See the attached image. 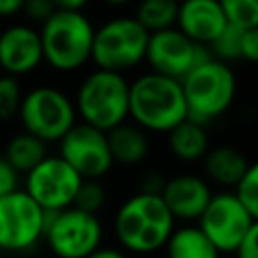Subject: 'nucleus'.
Masks as SVG:
<instances>
[{"instance_id": "obj_10", "label": "nucleus", "mask_w": 258, "mask_h": 258, "mask_svg": "<svg viewBox=\"0 0 258 258\" xmlns=\"http://www.w3.org/2000/svg\"><path fill=\"white\" fill-rule=\"evenodd\" d=\"M46 212L24 191L14 189L0 198V250L24 252L44 234Z\"/></svg>"}, {"instance_id": "obj_7", "label": "nucleus", "mask_w": 258, "mask_h": 258, "mask_svg": "<svg viewBox=\"0 0 258 258\" xmlns=\"http://www.w3.org/2000/svg\"><path fill=\"white\" fill-rule=\"evenodd\" d=\"M42 238L56 258H85L101 246L103 224L97 214L69 206L46 212Z\"/></svg>"}, {"instance_id": "obj_18", "label": "nucleus", "mask_w": 258, "mask_h": 258, "mask_svg": "<svg viewBox=\"0 0 258 258\" xmlns=\"http://www.w3.org/2000/svg\"><path fill=\"white\" fill-rule=\"evenodd\" d=\"M111 157L115 163L137 165L149 153V135L133 121H123L107 131Z\"/></svg>"}, {"instance_id": "obj_30", "label": "nucleus", "mask_w": 258, "mask_h": 258, "mask_svg": "<svg viewBox=\"0 0 258 258\" xmlns=\"http://www.w3.org/2000/svg\"><path fill=\"white\" fill-rule=\"evenodd\" d=\"M18 177H20V173L8 163V159L4 155H0V198L18 189Z\"/></svg>"}, {"instance_id": "obj_31", "label": "nucleus", "mask_w": 258, "mask_h": 258, "mask_svg": "<svg viewBox=\"0 0 258 258\" xmlns=\"http://www.w3.org/2000/svg\"><path fill=\"white\" fill-rule=\"evenodd\" d=\"M234 254H236V258H258V220L252 222L250 230L246 232L244 240L240 242V246Z\"/></svg>"}, {"instance_id": "obj_22", "label": "nucleus", "mask_w": 258, "mask_h": 258, "mask_svg": "<svg viewBox=\"0 0 258 258\" xmlns=\"http://www.w3.org/2000/svg\"><path fill=\"white\" fill-rule=\"evenodd\" d=\"M177 0H139L135 10V20L151 34L175 26L177 20Z\"/></svg>"}, {"instance_id": "obj_16", "label": "nucleus", "mask_w": 258, "mask_h": 258, "mask_svg": "<svg viewBox=\"0 0 258 258\" xmlns=\"http://www.w3.org/2000/svg\"><path fill=\"white\" fill-rule=\"evenodd\" d=\"M228 24L218 0H181L175 26L200 44H210Z\"/></svg>"}, {"instance_id": "obj_15", "label": "nucleus", "mask_w": 258, "mask_h": 258, "mask_svg": "<svg viewBox=\"0 0 258 258\" xmlns=\"http://www.w3.org/2000/svg\"><path fill=\"white\" fill-rule=\"evenodd\" d=\"M212 194L214 191L208 179L194 173H181L165 179L159 196L175 222H196L208 206Z\"/></svg>"}, {"instance_id": "obj_11", "label": "nucleus", "mask_w": 258, "mask_h": 258, "mask_svg": "<svg viewBox=\"0 0 258 258\" xmlns=\"http://www.w3.org/2000/svg\"><path fill=\"white\" fill-rule=\"evenodd\" d=\"M24 175V191L44 212H58L73 206L83 181V177L60 155H46Z\"/></svg>"}, {"instance_id": "obj_23", "label": "nucleus", "mask_w": 258, "mask_h": 258, "mask_svg": "<svg viewBox=\"0 0 258 258\" xmlns=\"http://www.w3.org/2000/svg\"><path fill=\"white\" fill-rule=\"evenodd\" d=\"M240 40H242V28L236 24H226L220 34L208 44V50L214 58H220L224 62L240 60Z\"/></svg>"}, {"instance_id": "obj_17", "label": "nucleus", "mask_w": 258, "mask_h": 258, "mask_svg": "<svg viewBox=\"0 0 258 258\" xmlns=\"http://www.w3.org/2000/svg\"><path fill=\"white\" fill-rule=\"evenodd\" d=\"M202 161H204L206 177L224 189H234L250 163L246 155L232 145L210 147Z\"/></svg>"}, {"instance_id": "obj_19", "label": "nucleus", "mask_w": 258, "mask_h": 258, "mask_svg": "<svg viewBox=\"0 0 258 258\" xmlns=\"http://www.w3.org/2000/svg\"><path fill=\"white\" fill-rule=\"evenodd\" d=\"M167 147L173 157L185 163L202 161L210 149L208 127L191 119H183L171 131H167Z\"/></svg>"}, {"instance_id": "obj_14", "label": "nucleus", "mask_w": 258, "mask_h": 258, "mask_svg": "<svg viewBox=\"0 0 258 258\" xmlns=\"http://www.w3.org/2000/svg\"><path fill=\"white\" fill-rule=\"evenodd\" d=\"M42 44L36 28L14 24L0 34V69L10 77L32 73L42 62Z\"/></svg>"}, {"instance_id": "obj_12", "label": "nucleus", "mask_w": 258, "mask_h": 258, "mask_svg": "<svg viewBox=\"0 0 258 258\" xmlns=\"http://www.w3.org/2000/svg\"><path fill=\"white\" fill-rule=\"evenodd\" d=\"M210 56L212 54L206 44L191 40L177 26L151 32L145 50V60L151 71L177 81Z\"/></svg>"}, {"instance_id": "obj_26", "label": "nucleus", "mask_w": 258, "mask_h": 258, "mask_svg": "<svg viewBox=\"0 0 258 258\" xmlns=\"http://www.w3.org/2000/svg\"><path fill=\"white\" fill-rule=\"evenodd\" d=\"M234 191L240 198V202L246 206L250 216L258 220V161L248 163V169L234 187Z\"/></svg>"}, {"instance_id": "obj_25", "label": "nucleus", "mask_w": 258, "mask_h": 258, "mask_svg": "<svg viewBox=\"0 0 258 258\" xmlns=\"http://www.w3.org/2000/svg\"><path fill=\"white\" fill-rule=\"evenodd\" d=\"M105 202H107V191H105L103 183L99 179H83L79 189H77L73 206L81 208L85 212L97 214L105 206Z\"/></svg>"}, {"instance_id": "obj_21", "label": "nucleus", "mask_w": 258, "mask_h": 258, "mask_svg": "<svg viewBox=\"0 0 258 258\" xmlns=\"http://www.w3.org/2000/svg\"><path fill=\"white\" fill-rule=\"evenodd\" d=\"M4 157L18 173H28L38 161L46 157V143L28 131H22L8 141Z\"/></svg>"}, {"instance_id": "obj_29", "label": "nucleus", "mask_w": 258, "mask_h": 258, "mask_svg": "<svg viewBox=\"0 0 258 258\" xmlns=\"http://www.w3.org/2000/svg\"><path fill=\"white\" fill-rule=\"evenodd\" d=\"M240 60L258 64V26L242 28L240 40Z\"/></svg>"}, {"instance_id": "obj_37", "label": "nucleus", "mask_w": 258, "mask_h": 258, "mask_svg": "<svg viewBox=\"0 0 258 258\" xmlns=\"http://www.w3.org/2000/svg\"><path fill=\"white\" fill-rule=\"evenodd\" d=\"M177 2H181V0H177Z\"/></svg>"}, {"instance_id": "obj_2", "label": "nucleus", "mask_w": 258, "mask_h": 258, "mask_svg": "<svg viewBox=\"0 0 258 258\" xmlns=\"http://www.w3.org/2000/svg\"><path fill=\"white\" fill-rule=\"evenodd\" d=\"M129 119L147 133H167L183 119L187 107L181 83L155 71L129 83Z\"/></svg>"}, {"instance_id": "obj_6", "label": "nucleus", "mask_w": 258, "mask_h": 258, "mask_svg": "<svg viewBox=\"0 0 258 258\" xmlns=\"http://www.w3.org/2000/svg\"><path fill=\"white\" fill-rule=\"evenodd\" d=\"M149 32L135 16H115L95 28L91 60L97 69L125 73L145 60Z\"/></svg>"}, {"instance_id": "obj_20", "label": "nucleus", "mask_w": 258, "mask_h": 258, "mask_svg": "<svg viewBox=\"0 0 258 258\" xmlns=\"http://www.w3.org/2000/svg\"><path fill=\"white\" fill-rule=\"evenodd\" d=\"M163 248L167 258H220L218 248L210 242L198 224L173 228Z\"/></svg>"}, {"instance_id": "obj_34", "label": "nucleus", "mask_w": 258, "mask_h": 258, "mask_svg": "<svg viewBox=\"0 0 258 258\" xmlns=\"http://www.w3.org/2000/svg\"><path fill=\"white\" fill-rule=\"evenodd\" d=\"M24 0H0V16H12L22 10Z\"/></svg>"}, {"instance_id": "obj_33", "label": "nucleus", "mask_w": 258, "mask_h": 258, "mask_svg": "<svg viewBox=\"0 0 258 258\" xmlns=\"http://www.w3.org/2000/svg\"><path fill=\"white\" fill-rule=\"evenodd\" d=\"M85 258H127V254L119 248H109V246H99Z\"/></svg>"}, {"instance_id": "obj_5", "label": "nucleus", "mask_w": 258, "mask_h": 258, "mask_svg": "<svg viewBox=\"0 0 258 258\" xmlns=\"http://www.w3.org/2000/svg\"><path fill=\"white\" fill-rule=\"evenodd\" d=\"M77 117L101 131L129 119V81L123 73L95 69L77 89Z\"/></svg>"}, {"instance_id": "obj_27", "label": "nucleus", "mask_w": 258, "mask_h": 258, "mask_svg": "<svg viewBox=\"0 0 258 258\" xmlns=\"http://www.w3.org/2000/svg\"><path fill=\"white\" fill-rule=\"evenodd\" d=\"M20 101H22V91L16 77L10 75L0 77V123L18 115Z\"/></svg>"}, {"instance_id": "obj_32", "label": "nucleus", "mask_w": 258, "mask_h": 258, "mask_svg": "<svg viewBox=\"0 0 258 258\" xmlns=\"http://www.w3.org/2000/svg\"><path fill=\"white\" fill-rule=\"evenodd\" d=\"M165 179L155 175V173H149L145 175V179L141 181V189L139 191H147V194H161V187H163Z\"/></svg>"}, {"instance_id": "obj_9", "label": "nucleus", "mask_w": 258, "mask_h": 258, "mask_svg": "<svg viewBox=\"0 0 258 258\" xmlns=\"http://www.w3.org/2000/svg\"><path fill=\"white\" fill-rule=\"evenodd\" d=\"M252 222L254 218L234 189L212 194L208 206L196 220L200 230L210 238L220 254H234Z\"/></svg>"}, {"instance_id": "obj_1", "label": "nucleus", "mask_w": 258, "mask_h": 258, "mask_svg": "<svg viewBox=\"0 0 258 258\" xmlns=\"http://www.w3.org/2000/svg\"><path fill=\"white\" fill-rule=\"evenodd\" d=\"M175 228V218L159 194L137 191L127 198L113 220L119 246L131 254H153L161 250Z\"/></svg>"}, {"instance_id": "obj_8", "label": "nucleus", "mask_w": 258, "mask_h": 258, "mask_svg": "<svg viewBox=\"0 0 258 258\" xmlns=\"http://www.w3.org/2000/svg\"><path fill=\"white\" fill-rule=\"evenodd\" d=\"M18 117L24 131L44 143H54L77 123V109L60 89L44 85L22 95Z\"/></svg>"}, {"instance_id": "obj_13", "label": "nucleus", "mask_w": 258, "mask_h": 258, "mask_svg": "<svg viewBox=\"0 0 258 258\" xmlns=\"http://www.w3.org/2000/svg\"><path fill=\"white\" fill-rule=\"evenodd\" d=\"M60 157L83 177L101 179L113 167V157L107 141V131L89 123L77 121L58 141Z\"/></svg>"}, {"instance_id": "obj_35", "label": "nucleus", "mask_w": 258, "mask_h": 258, "mask_svg": "<svg viewBox=\"0 0 258 258\" xmlns=\"http://www.w3.org/2000/svg\"><path fill=\"white\" fill-rule=\"evenodd\" d=\"M58 10H83L91 0H52Z\"/></svg>"}, {"instance_id": "obj_36", "label": "nucleus", "mask_w": 258, "mask_h": 258, "mask_svg": "<svg viewBox=\"0 0 258 258\" xmlns=\"http://www.w3.org/2000/svg\"><path fill=\"white\" fill-rule=\"evenodd\" d=\"M103 2H107L109 6H123V4H127L129 0H103Z\"/></svg>"}, {"instance_id": "obj_4", "label": "nucleus", "mask_w": 258, "mask_h": 258, "mask_svg": "<svg viewBox=\"0 0 258 258\" xmlns=\"http://www.w3.org/2000/svg\"><path fill=\"white\" fill-rule=\"evenodd\" d=\"M42 58L60 73H71L91 60L95 26L83 10H54L40 24Z\"/></svg>"}, {"instance_id": "obj_24", "label": "nucleus", "mask_w": 258, "mask_h": 258, "mask_svg": "<svg viewBox=\"0 0 258 258\" xmlns=\"http://www.w3.org/2000/svg\"><path fill=\"white\" fill-rule=\"evenodd\" d=\"M226 20L240 28L258 26V0H218Z\"/></svg>"}, {"instance_id": "obj_3", "label": "nucleus", "mask_w": 258, "mask_h": 258, "mask_svg": "<svg viewBox=\"0 0 258 258\" xmlns=\"http://www.w3.org/2000/svg\"><path fill=\"white\" fill-rule=\"evenodd\" d=\"M179 83L185 97L187 119L206 127L232 107L238 89V81L230 62L214 56L194 67Z\"/></svg>"}, {"instance_id": "obj_28", "label": "nucleus", "mask_w": 258, "mask_h": 258, "mask_svg": "<svg viewBox=\"0 0 258 258\" xmlns=\"http://www.w3.org/2000/svg\"><path fill=\"white\" fill-rule=\"evenodd\" d=\"M56 10L52 0H24L22 4V12L28 16V20L42 24L46 18L52 16V12Z\"/></svg>"}]
</instances>
